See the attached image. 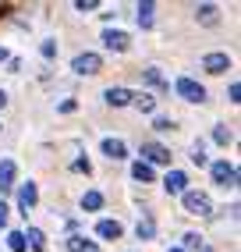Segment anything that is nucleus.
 I'll return each instance as SVG.
<instances>
[{
  "label": "nucleus",
  "instance_id": "6ab92c4d",
  "mask_svg": "<svg viewBox=\"0 0 241 252\" xmlns=\"http://www.w3.org/2000/svg\"><path fill=\"white\" fill-rule=\"evenodd\" d=\"M195 14H199L202 25H216V14H220V11H216L213 4H202V7H195Z\"/></svg>",
  "mask_w": 241,
  "mask_h": 252
},
{
  "label": "nucleus",
  "instance_id": "f8f14e48",
  "mask_svg": "<svg viewBox=\"0 0 241 252\" xmlns=\"http://www.w3.org/2000/svg\"><path fill=\"white\" fill-rule=\"evenodd\" d=\"M14 189V160H0V192H11Z\"/></svg>",
  "mask_w": 241,
  "mask_h": 252
},
{
  "label": "nucleus",
  "instance_id": "9b49d317",
  "mask_svg": "<svg viewBox=\"0 0 241 252\" xmlns=\"http://www.w3.org/2000/svg\"><path fill=\"white\" fill-rule=\"evenodd\" d=\"M103 99H107L110 107H128V103H131V93H128L124 86H110L107 93H103Z\"/></svg>",
  "mask_w": 241,
  "mask_h": 252
},
{
  "label": "nucleus",
  "instance_id": "a878e982",
  "mask_svg": "<svg viewBox=\"0 0 241 252\" xmlns=\"http://www.w3.org/2000/svg\"><path fill=\"white\" fill-rule=\"evenodd\" d=\"M152 128H156V131H174V121H170V117H156Z\"/></svg>",
  "mask_w": 241,
  "mask_h": 252
},
{
  "label": "nucleus",
  "instance_id": "ddd939ff",
  "mask_svg": "<svg viewBox=\"0 0 241 252\" xmlns=\"http://www.w3.org/2000/svg\"><path fill=\"white\" fill-rule=\"evenodd\" d=\"M120 231H124V227H120L117 220H99L96 224V234H99V238H107V242H117Z\"/></svg>",
  "mask_w": 241,
  "mask_h": 252
},
{
  "label": "nucleus",
  "instance_id": "7c9ffc66",
  "mask_svg": "<svg viewBox=\"0 0 241 252\" xmlns=\"http://www.w3.org/2000/svg\"><path fill=\"white\" fill-rule=\"evenodd\" d=\"M4 57H7V50H4V46H0V61H4Z\"/></svg>",
  "mask_w": 241,
  "mask_h": 252
},
{
  "label": "nucleus",
  "instance_id": "f257e3e1",
  "mask_svg": "<svg viewBox=\"0 0 241 252\" xmlns=\"http://www.w3.org/2000/svg\"><path fill=\"white\" fill-rule=\"evenodd\" d=\"M174 93L184 99V103H206V89L199 86L195 78H178L174 82Z\"/></svg>",
  "mask_w": 241,
  "mask_h": 252
},
{
  "label": "nucleus",
  "instance_id": "2f4dec72",
  "mask_svg": "<svg viewBox=\"0 0 241 252\" xmlns=\"http://www.w3.org/2000/svg\"><path fill=\"white\" fill-rule=\"evenodd\" d=\"M167 252H181V249H167Z\"/></svg>",
  "mask_w": 241,
  "mask_h": 252
},
{
  "label": "nucleus",
  "instance_id": "dca6fc26",
  "mask_svg": "<svg viewBox=\"0 0 241 252\" xmlns=\"http://www.w3.org/2000/svg\"><path fill=\"white\" fill-rule=\"evenodd\" d=\"M25 242L36 249V252H43V249H46V234H43L39 227H29V231H25ZM29 245H25V249H29Z\"/></svg>",
  "mask_w": 241,
  "mask_h": 252
},
{
  "label": "nucleus",
  "instance_id": "20e7f679",
  "mask_svg": "<svg viewBox=\"0 0 241 252\" xmlns=\"http://www.w3.org/2000/svg\"><path fill=\"white\" fill-rule=\"evenodd\" d=\"M210 171H213V181L220 185V189H234V185H238V171H234V163H227V160H216Z\"/></svg>",
  "mask_w": 241,
  "mask_h": 252
},
{
  "label": "nucleus",
  "instance_id": "39448f33",
  "mask_svg": "<svg viewBox=\"0 0 241 252\" xmlns=\"http://www.w3.org/2000/svg\"><path fill=\"white\" fill-rule=\"evenodd\" d=\"M202 71H210V75L231 71V57H227V54H206V57H202Z\"/></svg>",
  "mask_w": 241,
  "mask_h": 252
},
{
  "label": "nucleus",
  "instance_id": "7ed1b4c3",
  "mask_svg": "<svg viewBox=\"0 0 241 252\" xmlns=\"http://www.w3.org/2000/svg\"><path fill=\"white\" fill-rule=\"evenodd\" d=\"M99 68H103V57L99 54H89V50L71 61V71L75 75H99Z\"/></svg>",
  "mask_w": 241,
  "mask_h": 252
},
{
  "label": "nucleus",
  "instance_id": "a211bd4d",
  "mask_svg": "<svg viewBox=\"0 0 241 252\" xmlns=\"http://www.w3.org/2000/svg\"><path fill=\"white\" fill-rule=\"evenodd\" d=\"M131 178H135V181H152L156 174H152V167H149V163L139 160V163H131Z\"/></svg>",
  "mask_w": 241,
  "mask_h": 252
},
{
  "label": "nucleus",
  "instance_id": "412c9836",
  "mask_svg": "<svg viewBox=\"0 0 241 252\" xmlns=\"http://www.w3.org/2000/svg\"><path fill=\"white\" fill-rule=\"evenodd\" d=\"M152 11H156V4H139V25L142 29L152 25Z\"/></svg>",
  "mask_w": 241,
  "mask_h": 252
},
{
  "label": "nucleus",
  "instance_id": "0eeeda50",
  "mask_svg": "<svg viewBox=\"0 0 241 252\" xmlns=\"http://www.w3.org/2000/svg\"><path fill=\"white\" fill-rule=\"evenodd\" d=\"M142 157L149 163H170V149L160 146V142H142Z\"/></svg>",
  "mask_w": 241,
  "mask_h": 252
},
{
  "label": "nucleus",
  "instance_id": "c85d7f7f",
  "mask_svg": "<svg viewBox=\"0 0 241 252\" xmlns=\"http://www.w3.org/2000/svg\"><path fill=\"white\" fill-rule=\"evenodd\" d=\"M4 103H7V93H4V89H0V110H4Z\"/></svg>",
  "mask_w": 241,
  "mask_h": 252
},
{
  "label": "nucleus",
  "instance_id": "f03ea898",
  "mask_svg": "<svg viewBox=\"0 0 241 252\" xmlns=\"http://www.w3.org/2000/svg\"><path fill=\"white\" fill-rule=\"evenodd\" d=\"M184 210L192 213V217H210L213 213V203H210V195L206 192H184Z\"/></svg>",
  "mask_w": 241,
  "mask_h": 252
},
{
  "label": "nucleus",
  "instance_id": "393cba45",
  "mask_svg": "<svg viewBox=\"0 0 241 252\" xmlns=\"http://www.w3.org/2000/svg\"><path fill=\"white\" fill-rule=\"evenodd\" d=\"M213 139H216V142H220V146H227V142H231V139H234V131H231V128H227V125H220V128H216V131H213Z\"/></svg>",
  "mask_w": 241,
  "mask_h": 252
},
{
  "label": "nucleus",
  "instance_id": "4be33fe9",
  "mask_svg": "<svg viewBox=\"0 0 241 252\" xmlns=\"http://www.w3.org/2000/svg\"><path fill=\"white\" fill-rule=\"evenodd\" d=\"M82 206H85V210H103V195H99V192H85V195H82Z\"/></svg>",
  "mask_w": 241,
  "mask_h": 252
},
{
  "label": "nucleus",
  "instance_id": "2eb2a0df",
  "mask_svg": "<svg viewBox=\"0 0 241 252\" xmlns=\"http://www.w3.org/2000/svg\"><path fill=\"white\" fill-rule=\"evenodd\" d=\"M135 234H139V242H149L152 234H156V220H152V217H142V220L135 224Z\"/></svg>",
  "mask_w": 241,
  "mask_h": 252
},
{
  "label": "nucleus",
  "instance_id": "f3484780",
  "mask_svg": "<svg viewBox=\"0 0 241 252\" xmlns=\"http://www.w3.org/2000/svg\"><path fill=\"white\" fill-rule=\"evenodd\" d=\"M67 252H96V245L89 238H82V234H71L67 238Z\"/></svg>",
  "mask_w": 241,
  "mask_h": 252
},
{
  "label": "nucleus",
  "instance_id": "4468645a",
  "mask_svg": "<svg viewBox=\"0 0 241 252\" xmlns=\"http://www.w3.org/2000/svg\"><path fill=\"white\" fill-rule=\"evenodd\" d=\"M131 103L139 107L142 114H152V110H156V99H152V93H131Z\"/></svg>",
  "mask_w": 241,
  "mask_h": 252
},
{
  "label": "nucleus",
  "instance_id": "5701e85b",
  "mask_svg": "<svg viewBox=\"0 0 241 252\" xmlns=\"http://www.w3.org/2000/svg\"><path fill=\"white\" fill-rule=\"evenodd\" d=\"M7 245H11V252H25V234L22 231H11L7 234Z\"/></svg>",
  "mask_w": 241,
  "mask_h": 252
},
{
  "label": "nucleus",
  "instance_id": "bb28decb",
  "mask_svg": "<svg viewBox=\"0 0 241 252\" xmlns=\"http://www.w3.org/2000/svg\"><path fill=\"white\" fill-rule=\"evenodd\" d=\"M75 7H78V11L85 14V11H92V7H96V0H78V4H75Z\"/></svg>",
  "mask_w": 241,
  "mask_h": 252
},
{
  "label": "nucleus",
  "instance_id": "b1692460",
  "mask_svg": "<svg viewBox=\"0 0 241 252\" xmlns=\"http://www.w3.org/2000/svg\"><path fill=\"white\" fill-rule=\"evenodd\" d=\"M181 242H184V249H188V252H199V245H206V242H202V234H184ZM184 249H181V252H184Z\"/></svg>",
  "mask_w": 241,
  "mask_h": 252
},
{
  "label": "nucleus",
  "instance_id": "6e6552de",
  "mask_svg": "<svg viewBox=\"0 0 241 252\" xmlns=\"http://www.w3.org/2000/svg\"><path fill=\"white\" fill-rule=\"evenodd\" d=\"M163 189H167L170 195H184V192H188V178H184L181 171H170V174L163 178Z\"/></svg>",
  "mask_w": 241,
  "mask_h": 252
},
{
  "label": "nucleus",
  "instance_id": "473e14b6",
  "mask_svg": "<svg viewBox=\"0 0 241 252\" xmlns=\"http://www.w3.org/2000/svg\"><path fill=\"white\" fill-rule=\"evenodd\" d=\"M0 128H4V125H0Z\"/></svg>",
  "mask_w": 241,
  "mask_h": 252
},
{
  "label": "nucleus",
  "instance_id": "1a4fd4ad",
  "mask_svg": "<svg viewBox=\"0 0 241 252\" xmlns=\"http://www.w3.org/2000/svg\"><path fill=\"white\" fill-rule=\"evenodd\" d=\"M103 43H107V50H117V54L128 50V36L120 29H107V32H103Z\"/></svg>",
  "mask_w": 241,
  "mask_h": 252
},
{
  "label": "nucleus",
  "instance_id": "c756f323",
  "mask_svg": "<svg viewBox=\"0 0 241 252\" xmlns=\"http://www.w3.org/2000/svg\"><path fill=\"white\" fill-rule=\"evenodd\" d=\"M199 252H213V245H199Z\"/></svg>",
  "mask_w": 241,
  "mask_h": 252
},
{
  "label": "nucleus",
  "instance_id": "cd10ccee",
  "mask_svg": "<svg viewBox=\"0 0 241 252\" xmlns=\"http://www.w3.org/2000/svg\"><path fill=\"white\" fill-rule=\"evenodd\" d=\"M7 217H11V210H7L4 203H0V227H7Z\"/></svg>",
  "mask_w": 241,
  "mask_h": 252
},
{
  "label": "nucleus",
  "instance_id": "aec40b11",
  "mask_svg": "<svg viewBox=\"0 0 241 252\" xmlns=\"http://www.w3.org/2000/svg\"><path fill=\"white\" fill-rule=\"evenodd\" d=\"M142 78L149 82V86H156V89H170V82H163L160 68H146V71H142Z\"/></svg>",
  "mask_w": 241,
  "mask_h": 252
},
{
  "label": "nucleus",
  "instance_id": "423d86ee",
  "mask_svg": "<svg viewBox=\"0 0 241 252\" xmlns=\"http://www.w3.org/2000/svg\"><path fill=\"white\" fill-rule=\"evenodd\" d=\"M39 203V192H36V185H22V189H18V210H22V217H29V210L32 206H36Z\"/></svg>",
  "mask_w": 241,
  "mask_h": 252
},
{
  "label": "nucleus",
  "instance_id": "9d476101",
  "mask_svg": "<svg viewBox=\"0 0 241 252\" xmlns=\"http://www.w3.org/2000/svg\"><path fill=\"white\" fill-rule=\"evenodd\" d=\"M103 157H107V160H124L128 157V146L124 142H120V139H103Z\"/></svg>",
  "mask_w": 241,
  "mask_h": 252
}]
</instances>
